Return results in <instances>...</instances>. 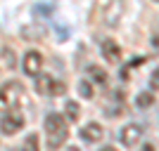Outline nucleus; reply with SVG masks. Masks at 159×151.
I'll list each match as a JSON object with an SVG mask.
<instances>
[{"instance_id": "1a4fd4ad", "label": "nucleus", "mask_w": 159, "mask_h": 151, "mask_svg": "<svg viewBox=\"0 0 159 151\" xmlns=\"http://www.w3.org/2000/svg\"><path fill=\"white\" fill-rule=\"evenodd\" d=\"M102 57H105L107 61H119V57H121V47L114 43V40H105L102 43Z\"/></svg>"}, {"instance_id": "412c9836", "label": "nucleus", "mask_w": 159, "mask_h": 151, "mask_svg": "<svg viewBox=\"0 0 159 151\" xmlns=\"http://www.w3.org/2000/svg\"><path fill=\"white\" fill-rule=\"evenodd\" d=\"M154 2H159V0H154Z\"/></svg>"}, {"instance_id": "ddd939ff", "label": "nucleus", "mask_w": 159, "mask_h": 151, "mask_svg": "<svg viewBox=\"0 0 159 151\" xmlns=\"http://www.w3.org/2000/svg\"><path fill=\"white\" fill-rule=\"evenodd\" d=\"M152 102H154L152 92H140L138 97H135V106L138 109H147V106H152Z\"/></svg>"}, {"instance_id": "2eb2a0df", "label": "nucleus", "mask_w": 159, "mask_h": 151, "mask_svg": "<svg viewBox=\"0 0 159 151\" xmlns=\"http://www.w3.org/2000/svg\"><path fill=\"white\" fill-rule=\"evenodd\" d=\"M150 90H159V66L152 71V76H150Z\"/></svg>"}, {"instance_id": "423d86ee", "label": "nucleus", "mask_w": 159, "mask_h": 151, "mask_svg": "<svg viewBox=\"0 0 159 151\" xmlns=\"http://www.w3.org/2000/svg\"><path fill=\"white\" fill-rule=\"evenodd\" d=\"M21 69H24V73L26 76H38L40 69H43V54L38 52V50H26L24 52V57H21Z\"/></svg>"}, {"instance_id": "dca6fc26", "label": "nucleus", "mask_w": 159, "mask_h": 151, "mask_svg": "<svg viewBox=\"0 0 159 151\" xmlns=\"http://www.w3.org/2000/svg\"><path fill=\"white\" fill-rule=\"evenodd\" d=\"M33 12H36V14H45V17H50V14H52V7H50V5H36V7H33Z\"/></svg>"}, {"instance_id": "6e6552de", "label": "nucleus", "mask_w": 159, "mask_h": 151, "mask_svg": "<svg viewBox=\"0 0 159 151\" xmlns=\"http://www.w3.org/2000/svg\"><path fill=\"white\" fill-rule=\"evenodd\" d=\"M105 137V130H102V125L100 123H86L83 128H81V139L86 142V144H95V142H100V139Z\"/></svg>"}, {"instance_id": "aec40b11", "label": "nucleus", "mask_w": 159, "mask_h": 151, "mask_svg": "<svg viewBox=\"0 0 159 151\" xmlns=\"http://www.w3.org/2000/svg\"><path fill=\"white\" fill-rule=\"evenodd\" d=\"M66 151H81L79 146H66Z\"/></svg>"}, {"instance_id": "20e7f679", "label": "nucleus", "mask_w": 159, "mask_h": 151, "mask_svg": "<svg viewBox=\"0 0 159 151\" xmlns=\"http://www.w3.org/2000/svg\"><path fill=\"white\" fill-rule=\"evenodd\" d=\"M21 128H24V113L21 111L10 109V111L2 113V118H0V132L5 137H12V135L21 132Z\"/></svg>"}, {"instance_id": "f8f14e48", "label": "nucleus", "mask_w": 159, "mask_h": 151, "mask_svg": "<svg viewBox=\"0 0 159 151\" xmlns=\"http://www.w3.org/2000/svg\"><path fill=\"white\" fill-rule=\"evenodd\" d=\"M21 151H40L38 135H36V132H29V137L24 139V144H21Z\"/></svg>"}, {"instance_id": "a211bd4d", "label": "nucleus", "mask_w": 159, "mask_h": 151, "mask_svg": "<svg viewBox=\"0 0 159 151\" xmlns=\"http://www.w3.org/2000/svg\"><path fill=\"white\" fill-rule=\"evenodd\" d=\"M140 151H154V146L152 144H143V149H140Z\"/></svg>"}, {"instance_id": "4468645a", "label": "nucleus", "mask_w": 159, "mask_h": 151, "mask_svg": "<svg viewBox=\"0 0 159 151\" xmlns=\"http://www.w3.org/2000/svg\"><path fill=\"white\" fill-rule=\"evenodd\" d=\"M79 92H81V97H86V99L93 97V87H90V83H86V80L79 83Z\"/></svg>"}, {"instance_id": "f257e3e1", "label": "nucleus", "mask_w": 159, "mask_h": 151, "mask_svg": "<svg viewBox=\"0 0 159 151\" xmlns=\"http://www.w3.org/2000/svg\"><path fill=\"white\" fill-rule=\"evenodd\" d=\"M43 128H45V137H48V149L57 151L66 142V135H69V130H66V118L62 113L50 111L45 116V120H43Z\"/></svg>"}, {"instance_id": "39448f33", "label": "nucleus", "mask_w": 159, "mask_h": 151, "mask_svg": "<svg viewBox=\"0 0 159 151\" xmlns=\"http://www.w3.org/2000/svg\"><path fill=\"white\" fill-rule=\"evenodd\" d=\"M140 139H143V128H140L138 123H126V125L119 130V142L126 146V149L138 146Z\"/></svg>"}, {"instance_id": "f03ea898", "label": "nucleus", "mask_w": 159, "mask_h": 151, "mask_svg": "<svg viewBox=\"0 0 159 151\" xmlns=\"http://www.w3.org/2000/svg\"><path fill=\"white\" fill-rule=\"evenodd\" d=\"M36 92L43 94V97H57V94H64L66 92V85L62 80L48 76V73H38L36 76Z\"/></svg>"}, {"instance_id": "9b49d317", "label": "nucleus", "mask_w": 159, "mask_h": 151, "mask_svg": "<svg viewBox=\"0 0 159 151\" xmlns=\"http://www.w3.org/2000/svg\"><path fill=\"white\" fill-rule=\"evenodd\" d=\"M86 71H88V76H93V80H95V83H100V85H105V83H107V71L102 69V66L90 64V66L86 69Z\"/></svg>"}, {"instance_id": "0eeeda50", "label": "nucleus", "mask_w": 159, "mask_h": 151, "mask_svg": "<svg viewBox=\"0 0 159 151\" xmlns=\"http://www.w3.org/2000/svg\"><path fill=\"white\" fill-rule=\"evenodd\" d=\"M121 14H124V0H112V2L105 7V19L102 21H105L109 28H114L116 24H119Z\"/></svg>"}, {"instance_id": "9d476101", "label": "nucleus", "mask_w": 159, "mask_h": 151, "mask_svg": "<svg viewBox=\"0 0 159 151\" xmlns=\"http://www.w3.org/2000/svg\"><path fill=\"white\" fill-rule=\"evenodd\" d=\"M64 113H66V118L71 120V123H76L81 116V106L79 102H74V99H66V104H64Z\"/></svg>"}, {"instance_id": "f3484780", "label": "nucleus", "mask_w": 159, "mask_h": 151, "mask_svg": "<svg viewBox=\"0 0 159 151\" xmlns=\"http://www.w3.org/2000/svg\"><path fill=\"white\" fill-rule=\"evenodd\" d=\"M57 33H60V40H66V38H69V28H62V26H57Z\"/></svg>"}, {"instance_id": "6ab92c4d", "label": "nucleus", "mask_w": 159, "mask_h": 151, "mask_svg": "<svg viewBox=\"0 0 159 151\" xmlns=\"http://www.w3.org/2000/svg\"><path fill=\"white\" fill-rule=\"evenodd\" d=\"M100 151H116V149H114V146H102Z\"/></svg>"}, {"instance_id": "7ed1b4c3", "label": "nucleus", "mask_w": 159, "mask_h": 151, "mask_svg": "<svg viewBox=\"0 0 159 151\" xmlns=\"http://www.w3.org/2000/svg\"><path fill=\"white\" fill-rule=\"evenodd\" d=\"M19 99H21V85L17 80H10L5 85H0V111L2 113L14 109L19 104Z\"/></svg>"}]
</instances>
